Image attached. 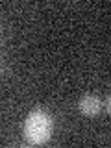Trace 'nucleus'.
<instances>
[{"instance_id": "7ed1b4c3", "label": "nucleus", "mask_w": 111, "mask_h": 148, "mask_svg": "<svg viewBox=\"0 0 111 148\" xmlns=\"http://www.w3.org/2000/svg\"><path fill=\"white\" fill-rule=\"evenodd\" d=\"M104 109H106V113H109V111H111V106H109V96H106V100H104Z\"/></svg>"}, {"instance_id": "f257e3e1", "label": "nucleus", "mask_w": 111, "mask_h": 148, "mask_svg": "<svg viewBox=\"0 0 111 148\" xmlns=\"http://www.w3.org/2000/svg\"><path fill=\"white\" fill-rule=\"evenodd\" d=\"M54 120L46 111L34 109L24 120V139L28 145H45L52 137Z\"/></svg>"}, {"instance_id": "f03ea898", "label": "nucleus", "mask_w": 111, "mask_h": 148, "mask_svg": "<svg viewBox=\"0 0 111 148\" xmlns=\"http://www.w3.org/2000/svg\"><path fill=\"white\" fill-rule=\"evenodd\" d=\"M78 109L85 117H96L102 109V100L95 95H85L83 98L78 102Z\"/></svg>"}]
</instances>
